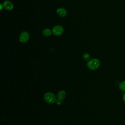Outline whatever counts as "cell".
<instances>
[{"label":"cell","instance_id":"6da1fadb","mask_svg":"<svg viewBox=\"0 0 125 125\" xmlns=\"http://www.w3.org/2000/svg\"><path fill=\"white\" fill-rule=\"evenodd\" d=\"M100 65V62L97 58H93L88 60L87 62L88 68L91 70H94L97 69Z\"/></svg>","mask_w":125,"mask_h":125},{"label":"cell","instance_id":"7a4b0ae2","mask_svg":"<svg viewBox=\"0 0 125 125\" xmlns=\"http://www.w3.org/2000/svg\"><path fill=\"white\" fill-rule=\"evenodd\" d=\"M44 98L46 102L48 104H53L57 100L55 94L51 92H46L44 95Z\"/></svg>","mask_w":125,"mask_h":125},{"label":"cell","instance_id":"3957f363","mask_svg":"<svg viewBox=\"0 0 125 125\" xmlns=\"http://www.w3.org/2000/svg\"><path fill=\"white\" fill-rule=\"evenodd\" d=\"M52 34L56 36H61L64 32L63 27L60 25L54 26L52 29Z\"/></svg>","mask_w":125,"mask_h":125},{"label":"cell","instance_id":"277c9868","mask_svg":"<svg viewBox=\"0 0 125 125\" xmlns=\"http://www.w3.org/2000/svg\"><path fill=\"white\" fill-rule=\"evenodd\" d=\"M29 37L30 36L28 32L24 31L21 33L19 37V40L21 42L25 43L29 40Z\"/></svg>","mask_w":125,"mask_h":125},{"label":"cell","instance_id":"5b68a950","mask_svg":"<svg viewBox=\"0 0 125 125\" xmlns=\"http://www.w3.org/2000/svg\"><path fill=\"white\" fill-rule=\"evenodd\" d=\"M3 5L4 7V8L8 11H11L14 8V5L13 3L8 0H5L3 3Z\"/></svg>","mask_w":125,"mask_h":125},{"label":"cell","instance_id":"8992f818","mask_svg":"<svg viewBox=\"0 0 125 125\" xmlns=\"http://www.w3.org/2000/svg\"><path fill=\"white\" fill-rule=\"evenodd\" d=\"M56 13L58 16L62 18L65 17L67 14V10L63 7H60L58 8L56 10Z\"/></svg>","mask_w":125,"mask_h":125},{"label":"cell","instance_id":"52a82bcc","mask_svg":"<svg viewBox=\"0 0 125 125\" xmlns=\"http://www.w3.org/2000/svg\"><path fill=\"white\" fill-rule=\"evenodd\" d=\"M66 97V92L64 90H61L60 91L57 95V99L60 101H62L65 99Z\"/></svg>","mask_w":125,"mask_h":125},{"label":"cell","instance_id":"ba28073f","mask_svg":"<svg viewBox=\"0 0 125 125\" xmlns=\"http://www.w3.org/2000/svg\"><path fill=\"white\" fill-rule=\"evenodd\" d=\"M52 29L49 28H44L42 31V34L43 35V36L45 37H49L52 35Z\"/></svg>","mask_w":125,"mask_h":125},{"label":"cell","instance_id":"9c48e42d","mask_svg":"<svg viewBox=\"0 0 125 125\" xmlns=\"http://www.w3.org/2000/svg\"><path fill=\"white\" fill-rule=\"evenodd\" d=\"M119 88L121 90L125 91V81H124L120 83L119 85Z\"/></svg>","mask_w":125,"mask_h":125},{"label":"cell","instance_id":"30bf717a","mask_svg":"<svg viewBox=\"0 0 125 125\" xmlns=\"http://www.w3.org/2000/svg\"><path fill=\"white\" fill-rule=\"evenodd\" d=\"M83 59L85 60V61H88V60H89V59H90V55L87 53H84L83 54Z\"/></svg>","mask_w":125,"mask_h":125},{"label":"cell","instance_id":"8fae6325","mask_svg":"<svg viewBox=\"0 0 125 125\" xmlns=\"http://www.w3.org/2000/svg\"><path fill=\"white\" fill-rule=\"evenodd\" d=\"M56 104H61V101L57 99V100L56 101Z\"/></svg>","mask_w":125,"mask_h":125},{"label":"cell","instance_id":"7c38bea8","mask_svg":"<svg viewBox=\"0 0 125 125\" xmlns=\"http://www.w3.org/2000/svg\"><path fill=\"white\" fill-rule=\"evenodd\" d=\"M4 8V7H3V4L2 3H0V10H2V9Z\"/></svg>","mask_w":125,"mask_h":125},{"label":"cell","instance_id":"4fadbf2b","mask_svg":"<svg viewBox=\"0 0 125 125\" xmlns=\"http://www.w3.org/2000/svg\"><path fill=\"white\" fill-rule=\"evenodd\" d=\"M123 99L124 101L125 102V93L123 94Z\"/></svg>","mask_w":125,"mask_h":125}]
</instances>
